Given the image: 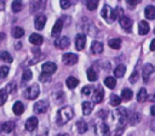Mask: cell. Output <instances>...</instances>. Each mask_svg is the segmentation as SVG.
Here are the masks:
<instances>
[{"label":"cell","mask_w":155,"mask_h":136,"mask_svg":"<svg viewBox=\"0 0 155 136\" xmlns=\"http://www.w3.org/2000/svg\"><path fill=\"white\" fill-rule=\"evenodd\" d=\"M73 117H74V110H73L71 107L64 106V107L59 108L58 112H57V120H56V121H57V125H59V126L64 125V124L68 123Z\"/></svg>","instance_id":"obj_1"},{"label":"cell","mask_w":155,"mask_h":136,"mask_svg":"<svg viewBox=\"0 0 155 136\" xmlns=\"http://www.w3.org/2000/svg\"><path fill=\"white\" fill-rule=\"evenodd\" d=\"M101 16L108 22V23H113L115 19H117L116 17V12L113 7H110L109 5H104L102 11H101Z\"/></svg>","instance_id":"obj_2"},{"label":"cell","mask_w":155,"mask_h":136,"mask_svg":"<svg viewBox=\"0 0 155 136\" xmlns=\"http://www.w3.org/2000/svg\"><path fill=\"white\" fill-rule=\"evenodd\" d=\"M115 117L117 118L119 124L124 126V125H125V123H126V121H127V119H128V112H127V109H126V108L120 107V108H117V109L115 110Z\"/></svg>","instance_id":"obj_3"},{"label":"cell","mask_w":155,"mask_h":136,"mask_svg":"<svg viewBox=\"0 0 155 136\" xmlns=\"http://www.w3.org/2000/svg\"><path fill=\"white\" fill-rule=\"evenodd\" d=\"M39 93H40V87H39L36 84H34V85L27 87V90H25V92H24V95H25V97H27L28 100H35V98L39 96Z\"/></svg>","instance_id":"obj_4"},{"label":"cell","mask_w":155,"mask_h":136,"mask_svg":"<svg viewBox=\"0 0 155 136\" xmlns=\"http://www.w3.org/2000/svg\"><path fill=\"white\" fill-rule=\"evenodd\" d=\"M78 59H79L78 55L71 53V52L64 53V55H63V57H62L63 63H64V64H67V66H73V64H75V63L78 62Z\"/></svg>","instance_id":"obj_5"},{"label":"cell","mask_w":155,"mask_h":136,"mask_svg":"<svg viewBox=\"0 0 155 136\" xmlns=\"http://www.w3.org/2000/svg\"><path fill=\"white\" fill-rule=\"evenodd\" d=\"M119 23H120V25L122 27V29H125V32L130 33V32L132 30V24H133V22H132L131 18H128V17H126V16H122V17L119 18Z\"/></svg>","instance_id":"obj_6"},{"label":"cell","mask_w":155,"mask_h":136,"mask_svg":"<svg viewBox=\"0 0 155 136\" xmlns=\"http://www.w3.org/2000/svg\"><path fill=\"white\" fill-rule=\"evenodd\" d=\"M47 107H48V102L42 100V101H38L35 104H34V112L36 114H41V113H45L47 110Z\"/></svg>","instance_id":"obj_7"},{"label":"cell","mask_w":155,"mask_h":136,"mask_svg":"<svg viewBox=\"0 0 155 136\" xmlns=\"http://www.w3.org/2000/svg\"><path fill=\"white\" fill-rule=\"evenodd\" d=\"M45 2H46V0H30V2H29L30 11L31 12H38V11L42 10L44 6H45Z\"/></svg>","instance_id":"obj_8"},{"label":"cell","mask_w":155,"mask_h":136,"mask_svg":"<svg viewBox=\"0 0 155 136\" xmlns=\"http://www.w3.org/2000/svg\"><path fill=\"white\" fill-rule=\"evenodd\" d=\"M41 69H42V73L48 74V75H52V74L57 70V66H56V63H53V62H45V63L42 64Z\"/></svg>","instance_id":"obj_9"},{"label":"cell","mask_w":155,"mask_h":136,"mask_svg":"<svg viewBox=\"0 0 155 136\" xmlns=\"http://www.w3.org/2000/svg\"><path fill=\"white\" fill-rule=\"evenodd\" d=\"M154 72H155V67H154L153 64H150V63H147V64L143 67L142 75H143V78H144V81H145V83L149 80V76H150Z\"/></svg>","instance_id":"obj_10"},{"label":"cell","mask_w":155,"mask_h":136,"mask_svg":"<svg viewBox=\"0 0 155 136\" xmlns=\"http://www.w3.org/2000/svg\"><path fill=\"white\" fill-rule=\"evenodd\" d=\"M70 45V40L68 36H61L54 40V46L58 49H67Z\"/></svg>","instance_id":"obj_11"},{"label":"cell","mask_w":155,"mask_h":136,"mask_svg":"<svg viewBox=\"0 0 155 136\" xmlns=\"http://www.w3.org/2000/svg\"><path fill=\"white\" fill-rule=\"evenodd\" d=\"M104 97V91L102 87H96L92 92V100L94 103H101Z\"/></svg>","instance_id":"obj_12"},{"label":"cell","mask_w":155,"mask_h":136,"mask_svg":"<svg viewBox=\"0 0 155 136\" xmlns=\"http://www.w3.org/2000/svg\"><path fill=\"white\" fill-rule=\"evenodd\" d=\"M38 124H39L38 118H36V117H30V118H28L27 121H25V130H28V131H33V130L36 129Z\"/></svg>","instance_id":"obj_13"},{"label":"cell","mask_w":155,"mask_h":136,"mask_svg":"<svg viewBox=\"0 0 155 136\" xmlns=\"http://www.w3.org/2000/svg\"><path fill=\"white\" fill-rule=\"evenodd\" d=\"M85 45H86V36H85V34H78L76 38H75V46H76V49L79 51H81V50H84Z\"/></svg>","instance_id":"obj_14"},{"label":"cell","mask_w":155,"mask_h":136,"mask_svg":"<svg viewBox=\"0 0 155 136\" xmlns=\"http://www.w3.org/2000/svg\"><path fill=\"white\" fill-rule=\"evenodd\" d=\"M45 24H46V17L42 15L38 16L34 19V25H35V29H38V30H41L45 27Z\"/></svg>","instance_id":"obj_15"},{"label":"cell","mask_w":155,"mask_h":136,"mask_svg":"<svg viewBox=\"0 0 155 136\" xmlns=\"http://www.w3.org/2000/svg\"><path fill=\"white\" fill-rule=\"evenodd\" d=\"M62 29H63V18H59V19L56 21L54 25L52 27V32H51V34H52L53 36H56V35H58V34L62 32Z\"/></svg>","instance_id":"obj_16"},{"label":"cell","mask_w":155,"mask_h":136,"mask_svg":"<svg viewBox=\"0 0 155 136\" xmlns=\"http://www.w3.org/2000/svg\"><path fill=\"white\" fill-rule=\"evenodd\" d=\"M149 30H150V27H149L148 22L140 21L139 24H138V33H139L140 35H147V34L149 33Z\"/></svg>","instance_id":"obj_17"},{"label":"cell","mask_w":155,"mask_h":136,"mask_svg":"<svg viewBox=\"0 0 155 136\" xmlns=\"http://www.w3.org/2000/svg\"><path fill=\"white\" fill-rule=\"evenodd\" d=\"M29 41H30V44H33V45H41L42 42H44V38L40 35V34H38V33H33L30 36H29Z\"/></svg>","instance_id":"obj_18"},{"label":"cell","mask_w":155,"mask_h":136,"mask_svg":"<svg viewBox=\"0 0 155 136\" xmlns=\"http://www.w3.org/2000/svg\"><path fill=\"white\" fill-rule=\"evenodd\" d=\"M15 126H16V124L13 123V121H5V123H2L1 124V131L2 132H6V134H8V132H12L13 130H15Z\"/></svg>","instance_id":"obj_19"},{"label":"cell","mask_w":155,"mask_h":136,"mask_svg":"<svg viewBox=\"0 0 155 136\" xmlns=\"http://www.w3.org/2000/svg\"><path fill=\"white\" fill-rule=\"evenodd\" d=\"M91 51H92L93 53H96V55L102 53V52H103V44L99 42V41H97V40H94V41L91 44Z\"/></svg>","instance_id":"obj_20"},{"label":"cell","mask_w":155,"mask_h":136,"mask_svg":"<svg viewBox=\"0 0 155 136\" xmlns=\"http://www.w3.org/2000/svg\"><path fill=\"white\" fill-rule=\"evenodd\" d=\"M12 110H13V113H15L16 115H21V114H23V112H24V104H23L22 102L17 101V102H15V104H13V107H12Z\"/></svg>","instance_id":"obj_21"},{"label":"cell","mask_w":155,"mask_h":136,"mask_svg":"<svg viewBox=\"0 0 155 136\" xmlns=\"http://www.w3.org/2000/svg\"><path fill=\"white\" fill-rule=\"evenodd\" d=\"M144 15H145V18L148 19H155V6H147L145 10H144Z\"/></svg>","instance_id":"obj_22"},{"label":"cell","mask_w":155,"mask_h":136,"mask_svg":"<svg viewBox=\"0 0 155 136\" xmlns=\"http://www.w3.org/2000/svg\"><path fill=\"white\" fill-rule=\"evenodd\" d=\"M97 134H98V135H102V136L108 135V134H109V126H108L105 123L98 124V126H97Z\"/></svg>","instance_id":"obj_23"},{"label":"cell","mask_w":155,"mask_h":136,"mask_svg":"<svg viewBox=\"0 0 155 136\" xmlns=\"http://www.w3.org/2000/svg\"><path fill=\"white\" fill-rule=\"evenodd\" d=\"M126 73V67L124 64H119L115 69H114V76L115 78H122Z\"/></svg>","instance_id":"obj_24"},{"label":"cell","mask_w":155,"mask_h":136,"mask_svg":"<svg viewBox=\"0 0 155 136\" xmlns=\"http://www.w3.org/2000/svg\"><path fill=\"white\" fill-rule=\"evenodd\" d=\"M140 119H142V117H140V114L137 113V112H134V113H132L131 115H128V121H130L131 125H137V124L140 121Z\"/></svg>","instance_id":"obj_25"},{"label":"cell","mask_w":155,"mask_h":136,"mask_svg":"<svg viewBox=\"0 0 155 136\" xmlns=\"http://www.w3.org/2000/svg\"><path fill=\"white\" fill-rule=\"evenodd\" d=\"M87 10L90 11H94L97 7H98V4H99V0H84Z\"/></svg>","instance_id":"obj_26"},{"label":"cell","mask_w":155,"mask_h":136,"mask_svg":"<svg viewBox=\"0 0 155 136\" xmlns=\"http://www.w3.org/2000/svg\"><path fill=\"white\" fill-rule=\"evenodd\" d=\"M65 85H67V87H69V89H75V87L79 85V80H78L76 78H74V76H69V78H67V80H65Z\"/></svg>","instance_id":"obj_27"},{"label":"cell","mask_w":155,"mask_h":136,"mask_svg":"<svg viewBox=\"0 0 155 136\" xmlns=\"http://www.w3.org/2000/svg\"><path fill=\"white\" fill-rule=\"evenodd\" d=\"M11 8L13 12H21L23 10V1L22 0H13L12 5H11Z\"/></svg>","instance_id":"obj_28"},{"label":"cell","mask_w":155,"mask_h":136,"mask_svg":"<svg viewBox=\"0 0 155 136\" xmlns=\"http://www.w3.org/2000/svg\"><path fill=\"white\" fill-rule=\"evenodd\" d=\"M76 129H78V131H79L80 134H84V132L87 131L88 125H87V123L84 121V120H78V121H76Z\"/></svg>","instance_id":"obj_29"},{"label":"cell","mask_w":155,"mask_h":136,"mask_svg":"<svg viewBox=\"0 0 155 136\" xmlns=\"http://www.w3.org/2000/svg\"><path fill=\"white\" fill-rule=\"evenodd\" d=\"M11 33H12V36L13 38L18 39V38H22L24 35V29L22 27H15V28H12V32Z\"/></svg>","instance_id":"obj_30"},{"label":"cell","mask_w":155,"mask_h":136,"mask_svg":"<svg viewBox=\"0 0 155 136\" xmlns=\"http://www.w3.org/2000/svg\"><path fill=\"white\" fill-rule=\"evenodd\" d=\"M108 44H109V46H110L111 49H114V50H119L120 46H121V39H119V38L110 39Z\"/></svg>","instance_id":"obj_31"},{"label":"cell","mask_w":155,"mask_h":136,"mask_svg":"<svg viewBox=\"0 0 155 136\" xmlns=\"http://www.w3.org/2000/svg\"><path fill=\"white\" fill-rule=\"evenodd\" d=\"M91 112H92V103L88 102V101L82 102V113H84V115H88V114H91Z\"/></svg>","instance_id":"obj_32"},{"label":"cell","mask_w":155,"mask_h":136,"mask_svg":"<svg viewBox=\"0 0 155 136\" xmlns=\"http://www.w3.org/2000/svg\"><path fill=\"white\" fill-rule=\"evenodd\" d=\"M104 84H105L107 87H109V89H114L115 85H116V79L113 78V76H107V78L104 79Z\"/></svg>","instance_id":"obj_33"},{"label":"cell","mask_w":155,"mask_h":136,"mask_svg":"<svg viewBox=\"0 0 155 136\" xmlns=\"http://www.w3.org/2000/svg\"><path fill=\"white\" fill-rule=\"evenodd\" d=\"M147 97H148L147 90H145L144 87H142V89L138 91V93H137V101H138V102H144V101L147 100Z\"/></svg>","instance_id":"obj_34"},{"label":"cell","mask_w":155,"mask_h":136,"mask_svg":"<svg viewBox=\"0 0 155 136\" xmlns=\"http://www.w3.org/2000/svg\"><path fill=\"white\" fill-rule=\"evenodd\" d=\"M97 78H98L97 72H96L93 68H88V69H87V79H88L90 81H96Z\"/></svg>","instance_id":"obj_35"},{"label":"cell","mask_w":155,"mask_h":136,"mask_svg":"<svg viewBox=\"0 0 155 136\" xmlns=\"http://www.w3.org/2000/svg\"><path fill=\"white\" fill-rule=\"evenodd\" d=\"M132 90H130V89H124L122 91H121V100H124V101H130L131 98H132Z\"/></svg>","instance_id":"obj_36"},{"label":"cell","mask_w":155,"mask_h":136,"mask_svg":"<svg viewBox=\"0 0 155 136\" xmlns=\"http://www.w3.org/2000/svg\"><path fill=\"white\" fill-rule=\"evenodd\" d=\"M0 59L4 61V62H7V63H11L13 59H12V56L7 52V51H2L0 52Z\"/></svg>","instance_id":"obj_37"},{"label":"cell","mask_w":155,"mask_h":136,"mask_svg":"<svg viewBox=\"0 0 155 136\" xmlns=\"http://www.w3.org/2000/svg\"><path fill=\"white\" fill-rule=\"evenodd\" d=\"M7 91H6V89H1L0 90V106H2L5 102H6V100H7Z\"/></svg>","instance_id":"obj_38"},{"label":"cell","mask_w":155,"mask_h":136,"mask_svg":"<svg viewBox=\"0 0 155 136\" xmlns=\"http://www.w3.org/2000/svg\"><path fill=\"white\" fill-rule=\"evenodd\" d=\"M122 132H124V126H122V125H119L113 132L108 134V136H121Z\"/></svg>","instance_id":"obj_39"},{"label":"cell","mask_w":155,"mask_h":136,"mask_svg":"<svg viewBox=\"0 0 155 136\" xmlns=\"http://www.w3.org/2000/svg\"><path fill=\"white\" fill-rule=\"evenodd\" d=\"M110 103L113 106H119L121 103V97H119L117 95H111L110 96Z\"/></svg>","instance_id":"obj_40"},{"label":"cell","mask_w":155,"mask_h":136,"mask_svg":"<svg viewBox=\"0 0 155 136\" xmlns=\"http://www.w3.org/2000/svg\"><path fill=\"white\" fill-rule=\"evenodd\" d=\"M93 90H94V89H93L92 86H90V85H86V86H84V87H82L81 92H82L84 95H86V96H90V95H92Z\"/></svg>","instance_id":"obj_41"},{"label":"cell","mask_w":155,"mask_h":136,"mask_svg":"<svg viewBox=\"0 0 155 136\" xmlns=\"http://www.w3.org/2000/svg\"><path fill=\"white\" fill-rule=\"evenodd\" d=\"M8 72H10V68L7 66H1L0 67V78H6Z\"/></svg>","instance_id":"obj_42"},{"label":"cell","mask_w":155,"mask_h":136,"mask_svg":"<svg viewBox=\"0 0 155 136\" xmlns=\"http://www.w3.org/2000/svg\"><path fill=\"white\" fill-rule=\"evenodd\" d=\"M31 76H33V73H31L30 69H25V70L23 72V80H24V81H29V80L31 79Z\"/></svg>","instance_id":"obj_43"},{"label":"cell","mask_w":155,"mask_h":136,"mask_svg":"<svg viewBox=\"0 0 155 136\" xmlns=\"http://www.w3.org/2000/svg\"><path fill=\"white\" fill-rule=\"evenodd\" d=\"M73 0H59V5L62 8H68L69 6H71Z\"/></svg>","instance_id":"obj_44"},{"label":"cell","mask_w":155,"mask_h":136,"mask_svg":"<svg viewBox=\"0 0 155 136\" xmlns=\"http://www.w3.org/2000/svg\"><path fill=\"white\" fill-rule=\"evenodd\" d=\"M138 79H139V74H138V72H137V70H134V72H133V73L130 75V79H128V80H130V83L134 84V83H136Z\"/></svg>","instance_id":"obj_45"},{"label":"cell","mask_w":155,"mask_h":136,"mask_svg":"<svg viewBox=\"0 0 155 136\" xmlns=\"http://www.w3.org/2000/svg\"><path fill=\"white\" fill-rule=\"evenodd\" d=\"M16 84L15 83H10V84H7V86H6V91H7V93H10V92H15L16 91Z\"/></svg>","instance_id":"obj_46"},{"label":"cell","mask_w":155,"mask_h":136,"mask_svg":"<svg viewBox=\"0 0 155 136\" xmlns=\"http://www.w3.org/2000/svg\"><path fill=\"white\" fill-rule=\"evenodd\" d=\"M39 79H40V81H50L51 80V75H48V74H45V73H41L40 74V76H39Z\"/></svg>","instance_id":"obj_47"},{"label":"cell","mask_w":155,"mask_h":136,"mask_svg":"<svg viewBox=\"0 0 155 136\" xmlns=\"http://www.w3.org/2000/svg\"><path fill=\"white\" fill-rule=\"evenodd\" d=\"M139 1H140V0H126L127 5H128V6H131V7H134Z\"/></svg>","instance_id":"obj_48"},{"label":"cell","mask_w":155,"mask_h":136,"mask_svg":"<svg viewBox=\"0 0 155 136\" xmlns=\"http://www.w3.org/2000/svg\"><path fill=\"white\" fill-rule=\"evenodd\" d=\"M107 115H108V110H105V109H104V110H99V112H98V117H99V118H102V119H105V118H107Z\"/></svg>","instance_id":"obj_49"},{"label":"cell","mask_w":155,"mask_h":136,"mask_svg":"<svg viewBox=\"0 0 155 136\" xmlns=\"http://www.w3.org/2000/svg\"><path fill=\"white\" fill-rule=\"evenodd\" d=\"M150 50L151 51H155V39H153L151 42H150Z\"/></svg>","instance_id":"obj_50"},{"label":"cell","mask_w":155,"mask_h":136,"mask_svg":"<svg viewBox=\"0 0 155 136\" xmlns=\"http://www.w3.org/2000/svg\"><path fill=\"white\" fill-rule=\"evenodd\" d=\"M150 113H151V115L155 117V106H151V108H150Z\"/></svg>","instance_id":"obj_51"},{"label":"cell","mask_w":155,"mask_h":136,"mask_svg":"<svg viewBox=\"0 0 155 136\" xmlns=\"http://www.w3.org/2000/svg\"><path fill=\"white\" fill-rule=\"evenodd\" d=\"M57 136H69V135L68 134H58Z\"/></svg>","instance_id":"obj_52"},{"label":"cell","mask_w":155,"mask_h":136,"mask_svg":"<svg viewBox=\"0 0 155 136\" xmlns=\"http://www.w3.org/2000/svg\"><path fill=\"white\" fill-rule=\"evenodd\" d=\"M150 101H155V95H153V96L150 97Z\"/></svg>","instance_id":"obj_53"},{"label":"cell","mask_w":155,"mask_h":136,"mask_svg":"<svg viewBox=\"0 0 155 136\" xmlns=\"http://www.w3.org/2000/svg\"><path fill=\"white\" fill-rule=\"evenodd\" d=\"M154 33H155V30H154Z\"/></svg>","instance_id":"obj_54"}]
</instances>
